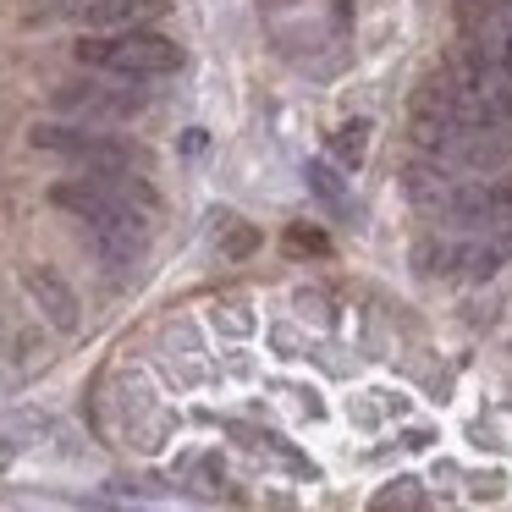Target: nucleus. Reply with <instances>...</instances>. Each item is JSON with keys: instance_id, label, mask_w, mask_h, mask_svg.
<instances>
[{"instance_id": "12", "label": "nucleus", "mask_w": 512, "mask_h": 512, "mask_svg": "<svg viewBox=\"0 0 512 512\" xmlns=\"http://www.w3.org/2000/svg\"><path fill=\"white\" fill-rule=\"evenodd\" d=\"M226 248H232V254H248V248H254V232H248V226H232V232H226Z\"/></svg>"}, {"instance_id": "11", "label": "nucleus", "mask_w": 512, "mask_h": 512, "mask_svg": "<svg viewBox=\"0 0 512 512\" xmlns=\"http://www.w3.org/2000/svg\"><path fill=\"white\" fill-rule=\"evenodd\" d=\"M309 188L320 193V199H331V204H342V199H347L342 182H336V171H331V166H320V160L309 166Z\"/></svg>"}, {"instance_id": "13", "label": "nucleus", "mask_w": 512, "mask_h": 512, "mask_svg": "<svg viewBox=\"0 0 512 512\" xmlns=\"http://www.w3.org/2000/svg\"><path fill=\"white\" fill-rule=\"evenodd\" d=\"M83 6H94V0H61V12H67V17H78Z\"/></svg>"}, {"instance_id": "9", "label": "nucleus", "mask_w": 512, "mask_h": 512, "mask_svg": "<svg viewBox=\"0 0 512 512\" xmlns=\"http://www.w3.org/2000/svg\"><path fill=\"white\" fill-rule=\"evenodd\" d=\"M375 507H380V512H391V507H424L419 479H391V490H380Z\"/></svg>"}, {"instance_id": "1", "label": "nucleus", "mask_w": 512, "mask_h": 512, "mask_svg": "<svg viewBox=\"0 0 512 512\" xmlns=\"http://www.w3.org/2000/svg\"><path fill=\"white\" fill-rule=\"evenodd\" d=\"M50 204L67 210L72 221H83V232L100 243V254L111 265H138L149 243V210L133 204L127 193H116L111 182L100 177H78V182H56L50 188Z\"/></svg>"}, {"instance_id": "7", "label": "nucleus", "mask_w": 512, "mask_h": 512, "mask_svg": "<svg viewBox=\"0 0 512 512\" xmlns=\"http://www.w3.org/2000/svg\"><path fill=\"white\" fill-rule=\"evenodd\" d=\"M160 12H166V0H94L78 17H89V23H116V28H144V23H155Z\"/></svg>"}, {"instance_id": "5", "label": "nucleus", "mask_w": 512, "mask_h": 512, "mask_svg": "<svg viewBox=\"0 0 512 512\" xmlns=\"http://www.w3.org/2000/svg\"><path fill=\"white\" fill-rule=\"evenodd\" d=\"M56 111L83 116V122H122V116L144 111V94L105 89V83H61V89H56Z\"/></svg>"}, {"instance_id": "10", "label": "nucleus", "mask_w": 512, "mask_h": 512, "mask_svg": "<svg viewBox=\"0 0 512 512\" xmlns=\"http://www.w3.org/2000/svg\"><path fill=\"white\" fill-rule=\"evenodd\" d=\"M287 248H292V254H331V237L314 232V226H292V232H287Z\"/></svg>"}, {"instance_id": "3", "label": "nucleus", "mask_w": 512, "mask_h": 512, "mask_svg": "<svg viewBox=\"0 0 512 512\" xmlns=\"http://www.w3.org/2000/svg\"><path fill=\"white\" fill-rule=\"evenodd\" d=\"M34 144L50 149V155H67L72 166H83V171H127V166L144 171L149 166L144 149L122 144V138H111V133H94V127H61V122H50V127H34Z\"/></svg>"}, {"instance_id": "2", "label": "nucleus", "mask_w": 512, "mask_h": 512, "mask_svg": "<svg viewBox=\"0 0 512 512\" xmlns=\"http://www.w3.org/2000/svg\"><path fill=\"white\" fill-rule=\"evenodd\" d=\"M78 61L94 72H111V78H166L182 67V45L155 28H122V34L83 39Z\"/></svg>"}, {"instance_id": "8", "label": "nucleus", "mask_w": 512, "mask_h": 512, "mask_svg": "<svg viewBox=\"0 0 512 512\" xmlns=\"http://www.w3.org/2000/svg\"><path fill=\"white\" fill-rule=\"evenodd\" d=\"M364 149H369V122H342L331 133V155L342 160V166H358V160H364Z\"/></svg>"}, {"instance_id": "4", "label": "nucleus", "mask_w": 512, "mask_h": 512, "mask_svg": "<svg viewBox=\"0 0 512 512\" xmlns=\"http://www.w3.org/2000/svg\"><path fill=\"white\" fill-rule=\"evenodd\" d=\"M419 265L430 276H452V281H490L507 265V237H424L419 243Z\"/></svg>"}, {"instance_id": "6", "label": "nucleus", "mask_w": 512, "mask_h": 512, "mask_svg": "<svg viewBox=\"0 0 512 512\" xmlns=\"http://www.w3.org/2000/svg\"><path fill=\"white\" fill-rule=\"evenodd\" d=\"M28 292L39 298V309L50 314L56 331H72V325H78V298L61 287V276H50V270H28Z\"/></svg>"}]
</instances>
